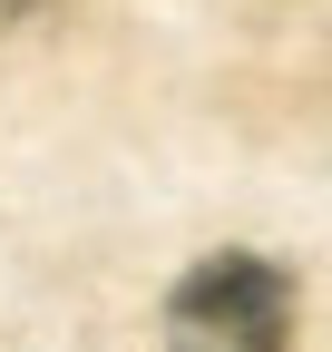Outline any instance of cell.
I'll return each mask as SVG.
<instances>
[{"label": "cell", "instance_id": "cell-1", "mask_svg": "<svg viewBox=\"0 0 332 352\" xmlns=\"http://www.w3.org/2000/svg\"><path fill=\"white\" fill-rule=\"evenodd\" d=\"M176 333L215 342V352H283L294 342V274L264 254H205L195 274L176 284Z\"/></svg>", "mask_w": 332, "mask_h": 352}, {"label": "cell", "instance_id": "cell-2", "mask_svg": "<svg viewBox=\"0 0 332 352\" xmlns=\"http://www.w3.org/2000/svg\"><path fill=\"white\" fill-rule=\"evenodd\" d=\"M49 0H0V30H20V20H39Z\"/></svg>", "mask_w": 332, "mask_h": 352}]
</instances>
